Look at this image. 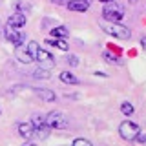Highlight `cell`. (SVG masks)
Here are the masks:
<instances>
[{"instance_id": "obj_1", "label": "cell", "mask_w": 146, "mask_h": 146, "mask_svg": "<svg viewBox=\"0 0 146 146\" xmlns=\"http://www.w3.org/2000/svg\"><path fill=\"white\" fill-rule=\"evenodd\" d=\"M26 48H27V51H29V55L33 57V60H36L38 64H42V66H48V68H53V66H55V58H53V55L49 53L48 49L40 48V46L36 44L35 40H31V42L27 44Z\"/></svg>"}, {"instance_id": "obj_2", "label": "cell", "mask_w": 146, "mask_h": 146, "mask_svg": "<svg viewBox=\"0 0 146 146\" xmlns=\"http://www.w3.org/2000/svg\"><path fill=\"white\" fill-rule=\"evenodd\" d=\"M99 26L102 27L104 33L115 36V38H119V40H128L131 36V31L128 29L126 26H122V24H115V22H108V20H100Z\"/></svg>"}, {"instance_id": "obj_3", "label": "cell", "mask_w": 146, "mask_h": 146, "mask_svg": "<svg viewBox=\"0 0 146 146\" xmlns=\"http://www.w3.org/2000/svg\"><path fill=\"white\" fill-rule=\"evenodd\" d=\"M139 133H141L139 124H135V122H131V121H122L121 124H119V135L124 141H137Z\"/></svg>"}, {"instance_id": "obj_4", "label": "cell", "mask_w": 146, "mask_h": 146, "mask_svg": "<svg viewBox=\"0 0 146 146\" xmlns=\"http://www.w3.org/2000/svg\"><path fill=\"white\" fill-rule=\"evenodd\" d=\"M102 17H104V20H108V22L121 24L122 18H124V9L119 7L115 2H113V4H106V6L102 7Z\"/></svg>"}, {"instance_id": "obj_5", "label": "cell", "mask_w": 146, "mask_h": 146, "mask_svg": "<svg viewBox=\"0 0 146 146\" xmlns=\"http://www.w3.org/2000/svg\"><path fill=\"white\" fill-rule=\"evenodd\" d=\"M46 122L53 130H64V128H68V119L62 111H49L46 115Z\"/></svg>"}, {"instance_id": "obj_6", "label": "cell", "mask_w": 146, "mask_h": 146, "mask_svg": "<svg viewBox=\"0 0 146 146\" xmlns=\"http://www.w3.org/2000/svg\"><path fill=\"white\" fill-rule=\"evenodd\" d=\"M31 124H33L35 135L38 137V139H46V137L49 135V130H51V128L48 126V122H46V117L36 113V115H33V119H31Z\"/></svg>"}, {"instance_id": "obj_7", "label": "cell", "mask_w": 146, "mask_h": 146, "mask_svg": "<svg viewBox=\"0 0 146 146\" xmlns=\"http://www.w3.org/2000/svg\"><path fill=\"white\" fill-rule=\"evenodd\" d=\"M4 35H6V38L13 46H17V48L22 46V42H24V38H26V35L22 33L20 29H13V27H7V26H6V33H4Z\"/></svg>"}, {"instance_id": "obj_8", "label": "cell", "mask_w": 146, "mask_h": 146, "mask_svg": "<svg viewBox=\"0 0 146 146\" xmlns=\"http://www.w3.org/2000/svg\"><path fill=\"white\" fill-rule=\"evenodd\" d=\"M26 26V15L22 11L13 13L11 17L7 18V27H13V29H20V27Z\"/></svg>"}, {"instance_id": "obj_9", "label": "cell", "mask_w": 146, "mask_h": 146, "mask_svg": "<svg viewBox=\"0 0 146 146\" xmlns=\"http://www.w3.org/2000/svg\"><path fill=\"white\" fill-rule=\"evenodd\" d=\"M68 9L70 11H77V13H84L90 9V0H68Z\"/></svg>"}, {"instance_id": "obj_10", "label": "cell", "mask_w": 146, "mask_h": 146, "mask_svg": "<svg viewBox=\"0 0 146 146\" xmlns=\"http://www.w3.org/2000/svg\"><path fill=\"white\" fill-rule=\"evenodd\" d=\"M18 133H20V137H24L26 141H29L31 137H35V128L31 124V121L29 122H20V124H18Z\"/></svg>"}, {"instance_id": "obj_11", "label": "cell", "mask_w": 146, "mask_h": 146, "mask_svg": "<svg viewBox=\"0 0 146 146\" xmlns=\"http://www.w3.org/2000/svg\"><path fill=\"white\" fill-rule=\"evenodd\" d=\"M15 55H17V58H18V60H20L22 64H29V62H33V57L29 55L27 48H24V46H18V48L15 49Z\"/></svg>"}, {"instance_id": "obj_12", "label": "cell", "mask_w": 146, "mask_h": 146, "mask_svg": "<svg viewBox=\"0 0 146 146\" xmlns=\"http://www.w3.org/2000/svg\"><path fill=\"white\" fill-rule=\"evenodd\" d=\"M46 44L48 46H53V48H57V49H60V51H68V49H70V46H68V42L64 38H48L46 40Z\"/></svg>"}, {"instance_id": "obj_13", "label": "cell", "mask_w": 146, "mask_h": 146, "mask_svg": "<svg viewBox=\"0 0 146 146\" xmlns=\"http://www.w3.org/2000/svg\"><path fill=\"white\" fill-rule=\"evenodd\" d=\"M35 93H36V95H38V97H40V99H42V100H46V102H53V100H55V99H57V97H55V93H53V91H51V90H44V88H36V90H35Z\"/></svg>"}, {"instance_id": "obj_14", "label": "cell", "mask_w": 146, "mask_h": 146, "mask_svg": "<svg viewBox=\"0 0 146 146\" xmlns=\"http://www.w3.org/2000/svg\"><path fill=\"white\" fill-rule=\"evenodd\" d=\"M58 79H60L64 84H79V79H77L71 71H62L60 75H58Z\"/></svg>"}, {"instance_id": "obj_15", "label": "cell", "mask_w": 146, "mask_h": 146, "mask_svg": "<svg viewBox=\"0 0 146 146\" xmlns=\"http://www.w3.org/2000/svg\"><path fill=\"white\" fill-rule=\"evenodd\" d=\"M70 35V31H68L66 26H57L51 29V36L53 38H66V36Z\"/></svg>"}, {"instance_id": "obj_16", "label": "cell", "mask_w": 146, "mask_h": 146, "mask_svg": "<svg viewBox=\"0 0 146 146\" xmlns=\"http://www.w3.org/2000/svg\"><path fill=\"white\" fill-rule=\"evenodd\" d=\"M121 111L124 113L126 117L133 115V111H135V110H133V104H131V102H128V100H124V102L121 104Z\"/></svg>"}, {"instance_id": "obj_17", "label": "cell", "mask_w": 146, "mask_h": 146, "mask_svg": "<svg viewBox=\"0 0 146 146\" xmlns=\"http://www.w3.org/2000/svg\"><path fill=\"white\" fill-rule=\"evenodd\" d=\"M33 77H35V79H48V77H49V71L44 70V68H38V70L33 71Z\"/></svg>"}, {"instance_id": "obj_18", "label": "cell", "mask_w": 146, "mask_h": 146, "mask_svg": "<svg viewBox=\"0 0 146 146\" xmlns=\"http://www.w3.org/2000/svg\"><path fill=\"white\" fill-rule=\"evenodd\" d=\"M71 146H93V144H91L88 139H84V137H79V139H75L71 143Z\"/></svg>"}, {"instance_id": "obj_19", "label": "cell", "mask_w": 146, "mask_h": 146, "mask_svg": "<svg viewBox=\"0 0 146 146\" xmlns=\"http://www.w3.org/2000/svg\"><path fill=\"white\" fill-rule=\"evenodd\" d=\"M102 57L106 58V62H113V64H119V58H117V57H113V55H110V53H104Z\"/></svg>"}, {"instance_id": "obj_20", "label": "cell", "mask_w": 146, "mask_h": 146, "mask_svg": "<svg viewBox=\"0 0 146 146\" xmlns=\"http://www.w3.org/2000/svg\"><path fill=\"white\" fill-rule=\"evenodd\" d=\"M68 64H70V66H79V58H77L75 55H70V57H68Z\"/></svg>"}, {"instance_id": "obj_21", "label": "cell", "mask_w": 146, "mask_h": 146, "mask_svg": "<svg viewBox=\"0 0 146 146\" xmlns=\"http://www.w3.org/2000/svg\"><path fill=\"white\" fill-rule=\"evenodd\" d=\"M137 143H146V133H143V131H141L139 137H137Z\"/></svg>"}, {"instance_id": "obj_22", "label": "cell", "mask_w": 146, "mask_h": 146, "mask_svg": "<svg viewBox=\"0 0 146 146\" xmlns=\"http://www.w3.org/2000/svg\"><path fill=\"white\" fill-rule=\"evenodd\" d=\"M97 2H102L104 6H106V4H113V2H115V0H97Z\"/></svg>"}, {"instance_id": "obj_23", "label": "cell", "mask_w": 146, "mask_h": 146, "mask_svg": "<svg viewBox=\"0 0 146 146\" xmlns=\"http://www.w3.org/2000/svg\"><path fill=\"white\" fill-rule=\"evenodd\" d=\"M22 146H36V144H33V143H31V141H26V143L22 144Z\"/></svg>"}, {"instance_id": "obj_24", "label": "cell", "mask_w": 146, "mask_h": 146, "mask_svg": "<svg viewBox=\"0 0 146 146\" xmlns=\"http://www.w3.org/2000/svg\"><path fill=\"white\" fill-rule=\"evenodd\" d=\"M53 2H55V4H64V2L68 4V0H53Z\"/></svg>"}, {"instance_id": "obj_25", "label": "cell", "mask_w": 146, "mask_h": 146, "mask_svg": "<svg viewBox=\"0 0 146 146\" xmlns=\"http://www.w3.org/2000/svg\"><path fill=\"white\" fill-rule=\"evenodd\" d=\"M141 44H143V48H146V36H143V40H141Z\"/></svg>"}, {"instance_id": "obj_26", "label": "cell", "mask_w": 146, "mask_h": 146, "mask_svg": "<svg viewBox=\"0 0 146 146\" xmlns=\"http://www.w3.org/2000/svg\"><path fill=\"white\" fill-rule=\"evenodd\" d=\"M128 2H131V4H133V2H137V0H128Z\"/></svg>"}, {"instance_id": "obj_27", "label": "cell", "mask_w": 146, "mask_h": 146, "mask_svg": "<svg viewBox=\"0 0 146 146\" xmlns=\"http://www.w3.org/2000/svg\"><path fill=\"white\" fill-rule=\"evenodd\" d=\"M0 115H2V110H0Z\"/></svg>"}]
</instances>
